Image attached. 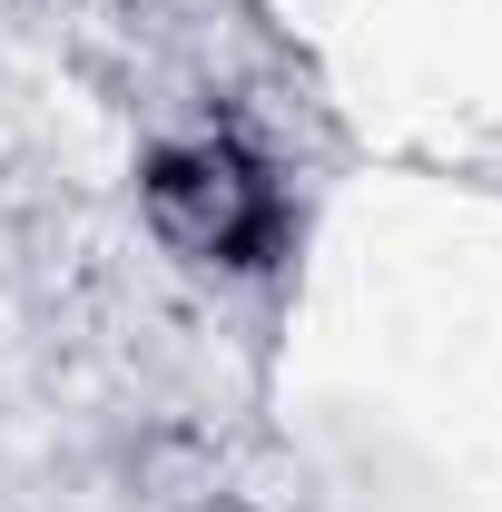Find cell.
Returning <instances> with one entry per match:
<instances>
[{"label":"cell","instance_id":"obj_1","mask_svg":"<svg viewBox=\"0 0 502 512\" xmlns=\"http://www.w3.org/2000/svg\"><path fill=\"white\" fill-rule=\"evenodd\" d=\"M138 197H148V227L217 276H266L296 247V197L276 178V158L247 148L237 128L158 138L148 168H138Z\"/></svg>","mask_w":502,"mask_h":512}]
</instances>
